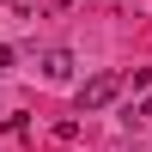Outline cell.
<instances>
[{"instance_id": "cell-1", "label": "cell", "mask_w": 152, "mask_h": 152, "mask_svg": "<svg viewBox=\"0 0 152 152\" xmlns=\"http://www.w3.org/2000/svg\"><path fill=\"white\" fill-rule=\"evenodd\" d=\"M116 91H122V73H91V79L79 85V110H104V104H116Z\"/></svg>"}, {"instance_id": "cell-3", "label": "cell", "mask_w": 152, "mask_h": 152, "mask_svg": "<svg viewBox=\"0 0 152 152\" xmlns=\"http://www.w3.org/2000/svg\"><path fill=\"white\" fill-rule=\"evenodd\" d=\"M6 6H12V12H18V18H24V12H31V6H37V0H6Z\"/></svg>"}, {"instance_id": "cell-2", "label": "cell", "mask_w": 152, "mask_h": 152, "mask_svg": "<svg viewBox=\"0 0 152 152\" xmlns=\"http://www.w3.org/2000/svg\"><path fill=\"white\" fill-rule=\"evenodd\" d=\"M37 67H43V79H49V85H67L79 61H73V49H43V61H37Z\"/></svg>"}, {"instance_id": "cell-4", "label": "cell", "mask_w": 152, "mask_h": 152, "mask_svg": "<svg viewBox=\"0 0 152 152\" xmlns=\"http://www.w3.org/2000/svg\"><path fill=\"white\" fill-rule=\"evenodd\" d=\"M0 67H12V43H0Z\"/></svg>"}]
</instances>
